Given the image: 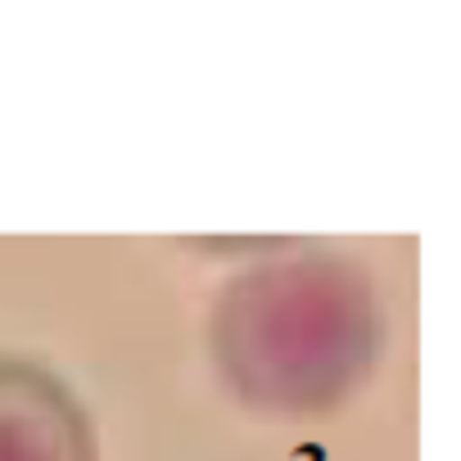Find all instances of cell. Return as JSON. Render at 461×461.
I'll return each mask as SVG.
<instances>
[{
	"mask_svg": "<svg viewBox=\"0 0 461 461\" xmlns=\"http://www.w3.org/2000/svg\"><path fill=\"white\" fill-rule=\"evenodd\" d=\"M389 317L353 258L299 249L230 276L208 312V357L240 407L272 420L339 411L375 375Z\"/></svg>",
	"mask_w": 461,
	"mask_h": 461,
	"instance_id": "obj_1",
	"label": "cell"
},
{
	"mask_svg": "<svg viewBox=\"0 0 461 461\" xmlns=\"http://www.w3.org/2000/svg\"><path fill=\"white\" fill-rule=\"evenodd\" d=\"M0 461H100L86 402L28 353H0Z\"/></svg>",
	"mask_w": 461,
	"mask_h": 461,
	"instance_id": "obj_2",
	"label": "cell"
}]
</instances>
